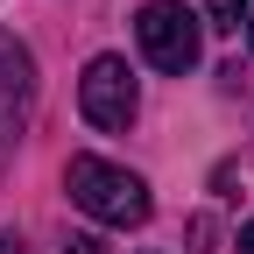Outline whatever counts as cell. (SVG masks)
I'll list each match as a JSON object with an SVG mask.
<instances>
[{
  "label": "cell",
  "instance_id": "6da1fadb",
  "mask_svg": "<svg viewBox=\"0 0 254 254\" xmlns=\"http://www.w3.org/2000/svg\"><path fill=\"white\" fill-rule=\"evenodd\" d=\"M64 184H71V198L99 219V226H141V219H148V184L134 170L106 163V155H71Z\"/></svg>",
  "mask_w": 254,
  "mask_h": 254
},
{
  "label": "cell",
  "instance_id": "7a4b0ae2",
  "mask_svg": "<svg viewBox=\"0 0 254 254\" xmlns=\"http://www.w3.org/2000/svg\"><path fill=\"white\" fill-rule=\"evenodd\" d=\"M134 36H141V57L155 64V71H170V78H184L190 64H198V14H184L177 0H148V7L134 14Z\"/></svg>",
  "mask_w": 254,
  "mask_h": 254
},
{
  "label": "cell",
  "instance_id": "3957f363",
  "mask_svg": "<svg viewBox=\"0 0 254 254\" xmlns=\"http://www.w3.org/2000/svg\"><path fill=\"white\" fill-rule=\"evenodd\" d=\"M78 106H85V120L99 127V134L134 127V106H141L134 71H127L120 57H92V64H85V78H78Z\"/></svg>",
  "mask_w": 254,
  "mask_h": 254
},
{
  "label": "cell",
  "instance_id": "277c9868",
  "mask_svg": "<svg viewBox=\"0 0 254 254\" xmlns=\"http://www.w3.org/2000/svg\"><path fill=\"white\" fill-rule=\"evenodd\" d=\"M28 106H36V57L14 36H0V163L14 155L21 127H28Z\"/></svg>",
  "mask_w": 254,
  "mask_h": 254
},
{
  "label": "cell",
  "instance_id": "5b68a950",
  "mask_svg": "<svg viewBox=\"0 0 254 254\" xmlns=\"http://www.w3.org/2000/svg\"><path fill=\"white\" fill-rule=\"evenodd\" d=\"M205 14H212V28H240L247 21V0H205Z\"/></svg>",
  "mask_w": 254,
  "mask_h": 254
},
{
  "label": "cell",
  "instance_id": "8992f818",
  "mask_svg": "<svg viewBox=\"0 0 254 254\" xmlns=\"http://www.w3.org/2000/svg\"><path fill=\"white\" fill-rule=\"evenodd\" d=\"M71 254H106V247L92 240V233H71Z\"/></svg>",
  "mask_w": 254,
  "mask_h": 254
},
{
  "label": "cell",
  "instance_id": "52a82bcc",
  "mask_svg": "<svg viewBox=\"0 0 254 254\" xmlns=\"http://www.w3.org/2000/svg\"><path fill=\"white\" fill-rule=\"evenodd\" d=\"M240 254H254V219H247V226H240Z\"/></svg>",
  "mask_w": 254,
  "mask_h": 254
},
{
  "label": "cell",
  "instance_id": "ba28073f",
  "mask_svg": "<svg viewBox=\"0 0 254 254\" xmlns=\"http://www.w3.org/2000/svg\"><path fill=\"white\" fill-rule=\"evenodd\" d=\"M0 254H21V240H14V233H0Z\"/></svg>",
  "mask_w": 254,
  "mask_h": 254
},
{
  "label": "cell",
  "instance_id": "9c48e42d",
  "mask_svg": "<svg viewBox=\"0 0 254 254\" xmlns=\"http://www.w3.org/2000/svg\"><path fill=\"white\" fill-rule=\"evenodd\" d=\"M247 36H254V14H247Z\"/></svg>",
  "mask_w": 254,
  "mask_h": 254
}]
</instances>
